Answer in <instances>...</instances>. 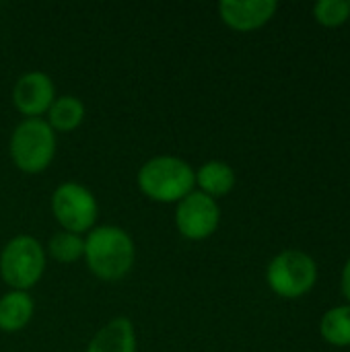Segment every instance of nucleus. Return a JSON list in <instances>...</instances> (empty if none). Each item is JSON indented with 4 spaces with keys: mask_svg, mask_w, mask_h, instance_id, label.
I'll return each mask as SVG.
<instances>
[{
    "mask_svg": "<svg viewBox=\"0 0 350 352\" xmlns=\"http://www.w3.org/2000/svg\"><path fill=\"white\" fill-rule=\"evenodd\" d=\"M45 256H50L58 264H74L85 256V237L60 229L47 239Z\"/></svg>",
    "mask_w": 350,
    "mask_h": 352,
    "instance_id": "2eb2a0df",
    "label": "nucleus"
},
{
    "mask_svg": "<svg viewBox=\"0 0 350 352\" xmlns=\"http://www.w3.org/2000/svg\"><path fill=\"white\" fill-rule=\"evenodd\" d=\"M85 103L74 95H60L54 99L52 107L45 113V122L54 132H74L85 122Z\"/></svg>",
    "mask_w": 350,
    "mask_h": 352,
    "instance_id": "ddd939ff",
    "label": "nucleus"
},
{
    "mask_svg": "<svg viewBox=\"0 0 350 352\" xmlns=\"http://www.w3.org/2000/svg\"><path fill=\"white\" fill-rule=\"evenodd\" d=\"M35 314L33 297L27 291H8L0 297V332L14 334L27 328Z\"/></svg>",
    "mask_w": 350,
    "mask_h": 352,
    "instance_id": "f8f14e48",
    "label": "nucleus"
},
{
    "mask_svg": "<svg viewBox=\"0 0 350 352\" xmlns=\"http://www.w3.org/2000/svg\"><path fill=\"white\" fill-rule=\"evenodd\" d=\"M235 182H237V177H235L233 167L219 159L206 161L198 169H194L196 190L206 194L212 200H219V198L231 194L235 188Z\"/></svg>",
    "mask_w": 350,
    "mask_h": 352,
    "instance_id": "9b49d317",
    "label": "nucleus"
},
{
    "mask_svg": "<svg viewBox=\"0 0 350 352\" xmlns=\"http://www.w3.org/2000/svg\"><path fill=\"white\" fill-rule=\"evenodd\" d=\"M136 330L128 318H113L95 332L85 352H136Z\"/></svg>",
    "mask_w": 350,
    "mask_h": 352,
    "instance_id": "9d476101",
    "label": "nucleus"
},
{
    "mask_svg": "<svg viewBox=\"0 0 350 352\" xmlns=\"http://www.w3.org/2000/svg\"><path fill=\"white\" fill-rule=\"evenodd\" d=\"M83 258L99 280H122L130 274L136 260L134 239L118 225H97L85 237Z\"/></svg>",
    "mask_w": 350,
    "mask_h": 352,
    "instance_id": "f257e3e1",
    "label": "nucleus"
},
{
    "mask_svg": "<svg viewBox=\"0 0 350 352\" xmlns=\"http://www.w3.org/2000/svg\"><path fill=\"white\" fill-rule=\"evenodd\" d=\"M52 214L62 227L76 235H85L97 227L99 202L95 194L78 182H64L52 194Z\"/></svg>",
    "mask_w": 350,
    "mask_h": 352,
    "instance_id": "423d86ee",
    "label": "nucleus"
},
{
    "mask_svg": "<svg viewBox=\"0 0 350 352\" xmlns=\"http://www.w3.org/2000/svg\"><path fill=\"white\" fill-rule=\"evenodd\" d=\"M266 283L281 299H301L318 283V264L307 252L285 250L270 260Z\"/></svg>",
    "mask_w": 350,
    "mask_h": 352,
    "instance_id": "39448f33",
    "label": "nucleus"
},
{
    "mask_svg": "<svg viewBox=\"0 0 350 352\" xmlns=\"http://www.w3.org/2000/svg\"><path fill=\"white\" fill-rule=\"evenodd\" d=\"M221 225V206L217 200L194 190L175 204V229L190 241H204Z\"/></svg>",
    "mask_w": 350,
    "mask_h": 352,
    "instance_id": "0eeeda50",
    "label": "nucleus"
},
{
    "mask_svg": "<svg viewBox=\"0 0 350 352\" xmlns=\"http://www.w3.org/2000/svg\"><path fill=\"white\" fill-rule=\"evenodd\" d=\"M45 248L31 235H17L0 252V276L10 291L35 287L45 272Z\"/></svg>",
    "mask_w": 350,
    "mask_h": 352,
    "instance_id": "20e7f679",
    "label": "nucleus"
},
{
    "mask_svg": "<svg viewBox=\"0 0 350 352\" xmlns=\"http://www.w3.org/2000/svg\"><path fill=\"white\" fill-rule=\"evenodd\" d=\"M138 190L153 202L177 204L196 190L194 167L173 155H157L144 161L136 175Z\"/></svg>",
    "mask_w": 350,
    "mask_h": 352,
    "instance_id": "f03ea898",
    "label": "nucleus"
},
{
    "mask_svg": "<svg viewBox=\"0 0 350 352\" xmlns=\"http://www.w3.org/2000/svg\"><path fill=\"white\" fill-rule=\"evenodd\" d=\"M320 334L322 338L332 344L347 349L350 346V305H336L328 309L320 322Z\"/></svg>",
    "mask_w": 350,
    "mask_h": 352,
    "instance_id": "4468645a",
    "label": "nucleus"
},
{
    "mask_svg": "<svg viewBox=\"0 0 350 352\" xmlns=\"http://www.w3.org/2000/svg\"><path fill=\"white\" fill-rule=\"evenodd\" d=\"M340 291H342L347 303L350 305V258L347 260V264L342 268V274H340Z\"/></svg>",
    "mask_w": 350,
    "mask_h": 352,
    "instance_id": "f3484780",
    "label": "nucleus"
},
{
    "mask_svg": "<svg viewBox=\"0 0 350 352\" xmlns=\"http://www.w3.org/2000/svg\"><path fill=\"white\" fill-rule=\"evenodd\" d=\"M56 97V85L52 76L41 70H29L21 74L10 91V101L23 120L43 118Z\"/></svg>",
    "mask_w": 350,
    "mask_h": 352,
    "instance_id": "6e6552de",
    "label": "nucleus"
},
{
    "mask_svg": "<svg viewBox=\"0 0 350 352\" xmlns=\"http://www.w3.org/2000/svg\"><path fill=\"white\" fill-rule=\"evenodd\" d=\"M314 19L328 29L344 25L350 19V0H320L314 6Z\"/></svg>",
    "mask_w": 350,
    "mask_h": 352,
    "instance_id": "dca6fc26",
    "label": "nucleus"
},
{
    "mask_svg": "<svg viewBox=\"0 0 350 352\" xmlns=\"http://www.w3.org/2000/svg\"><path fill=\"white\" fill-rule=\"evenodd\" d=\"M278 10V2L274 0H221L219 16L221 21L239 33H250L262 29Z\"/></svg>",
    "mask_w": 350,
    "mask_h": 352,
    "instance_id": "1a4fd4ad",
    "label": "nucleus"
},
{
    "mask_svg": "<svg viewBox=\"0 0 350 352\" xmlns=\"http://www.w3.org/2000/svg\"><path fill=\"white\" fill-rule=\"evenodd\" d=\"M12 165L29 175L45 171L56 157V132L43 118L21 120L8 140Z\"/></svg>",
    "mask_w": 350,
    "mask_h": 352,
    "instance_id": "7ed1b4c3",
    "label": "nucleus"
}]
</instances>
